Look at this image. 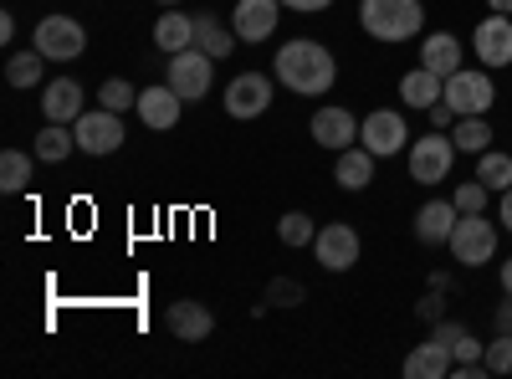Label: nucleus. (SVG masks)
Instances as JSON below:
<instances>
[{"label":"nucleus","instance_id":"36","mask_svg":"<svg viewBox=\"0 0 512 379\" xmlns=\"http://www.w3.org/2000/svg\"><path fill=\"white\" fill-rule=\"evenodd\" d=\"M451 359H456V364H472V359H487V344L477 339V333H472V328H466V333H461V339L451 344Z\"/></svg>","mask_w":512,"mask_h":379},{"label":"nucleus","instance_id":"2","mask_svg":"<svg viewBox=\"0 0 512 379\" xmlns=\"http://www.w3.org/2000/svg\"><path fill=\"white\" fill-rule=\"evenodd\" d=\"M359 26L384 47H400L425 31V6L420 0H359Z\"/></svg>","mask_w":512,"mask_h":379},{"label":"nucleus","instance_id":"28","mask_svg":"<svg viewBox=\"0 0 512 379\" xmlns=\"http://www.w3.org/2000/svg\"><path fill=\"white\" fill-rule=\"evenodd\" d=\"M477 180H482L492 195L512 190V154H502V149H487V154H477Z\"/></svg>","mask_w":512,"mask_h":379},{"label":"nucleus","instance_id":"34","mask_svg":"<svg viewBox=\"0 0 512 379\" xmlns=\"http://www.w3.org/2000/svg\"><path fill=\"white\" fill-rule=\"evenodd\" d=\"M487 369H492V374H512V333H492V344H487Z\"/></svg>","mask_w":512,"mask_h":379},{"label":"nucleus","instance_id":"38","mask_svg":"<svg viewBox=\"0 0 512 379\" xmlns=\"http://www.w3.org/2000/svg\"><path fill=\"white\" fill-rule=\"evenodd\" d=\"M461 333H466V323H456V318H441V323H431V339H441L446 349L461 339Z\"/></svg>","mask_w":512,"mask_h":379},{"label":"nucleus","instance_id":"40","mask_svg":"<svg viewBox=\"0 0 512 379\" xmlns=\"http://www.w3.org/2000/svg\"><path fill=\"white\" fill-rule=\"evenodd\" d=\"M497 221H502V231H512V190L497 195Z\"/></svg>","mask_w":512,"mask_h":379},{"label":"nucleus","instance_id":"41","mask_svg":"<svg viewBox=\"0 0 512 379\" xmlns=\"http://www.w3.org/2000/svg\"><path fill=\"white\" fill-rule=\"evenodd\" d=\"M0 41H6V47L16 41V16H0Z\"/></svg>","mask_w":512,"mask_h":379},{"label":"nucleus","instance_id":"25","mask_svg":"<svg viewBox=\"0 0 512 379\" xmlns=\"http://www.w3.org/2000/svg\"><path fill=\"white\" fill-rule=\"evenodd\" d=\"M77 149V134H72V123H47L36 139H31V154L41 159V164H62L67 154Z\"/></svg>","mask_w":512,"mask_h":379},{"label":"nucleus","instance_id":"11","mask_svg":"<svg viewBox=\"0 0 512 379\" xmlns=\"http://www.w3.org/2000/svg\"><path fill=\"white\" fill-rule=\"evenodd\" d=\"M272 77L267 72H241V77H231L226 82V113L236 118V123H246V118H262L267 108H272Z\"/></svg>","mask_w":512,"mask_h":379},{"label":"nucleus","instance_id":"29","mask_svg":"<svg viewBox=\"0 0 512 379\" xmlns=\"http://www.w3.org/2000/svg\"><path fill=\"white\" fill-rule=\"evenodd\" d=\"M313 236H318V221L308 216V210H287V216L277 221V241H282V246H292V251L313 246Z\"/></svg>","mask_w":512,"mask_h":379},{"label":"nucleus","instance_id":"16","mask_svg":"<svg viewBox=\"0 0 512 379\" xmlns=\"http://www.w3.org/2000/svg\"><path fill=\"white\" fill-rule=\"evenodd\" d=\"M456 221H461L456 200H451V195H431V200L415 210V241H420V246H446L451 231H456Z\"/></svg>","mask_w":512,"mask_h":379},{"label":"nucleus","instance_id":"6","mask_svg":"<svg viewBox=\"0 0 512 379\" xmlns=\"http://www.w3.org/2000/svg\"><path fill=\"white\" fill-rule=\"evenodd\" d=\"M410 123H405V113L400 108H374V113H364V123H359V144L374 154V159H395L400 149H410Z\"/></svg>","mask_w":512,"mask_h":379},{"label":"nucleus","instance_id":"26","mask_svg":"<svg viewBox=\"0 0 512 379\" xmlns=\"http://www.w3.org/2000/svg\"><path fill=\"white\" fill-rule=\"evenodd\" d=\"M492 139H497V134H492V123H487V113H472V118H456V129H451V144H456L461 154H472V159H477V154H487V149H492Z\"/></svg>","mask_w":512,"mask_h":379},{"label":"nucleus","instance_id":"37","mask_svg":"<svg viewBox=\"0 0 512 379\" xmlns=\"http://www.w3.org/2000/svg\"><path fill=\"white\" fill-rule=\"evenodd\" d=\"M425 118H431V129H441V134H451V129H456V118H461V113H456V108H451V103L441 98L436 108H425Z\"/></svg>","mask_w":512,"mask_h":379},{"label":"nucleus","instance_id":"30","mask_svg":"<svg viewBox=\"0 0 512 379\" xmlns=\"http://www.w3.org/2000/svg\"><path fill=\"white\" fill-rule=\"evenodd\" d=\"M26 185H31V154L6 149V154H0V190H6V195H21Z\"/></svg>","mask_w":512,"mask_h":379},{"label":"nucleus","instance_id":"32","mask_svg":"<svg viewBox=\"0 0 512 379\" xmlns=\"http://www.w3.org/2000/svg\"><path fill=\"white\" fill-rule=\"evenodd\" d=\"M451 200H456V210H461V216H477V210H487L492 205V190L472 175V180H461L456 190H451Z\"/></svg>","mask_w":512,"mask_h":379},{"label":"nucleus","instance_id":"1","mask_svg":"<svg viewBox=\"0 0 512 379\" xmlns=\"http://www.w3.org/2000/svg\"><path fill=\"white\" fill-rule=\"evenodd\" d=\"M338 82V57L313 36H292L277 52V88L297 93V98H323Z\"/></svg>","mask_w":512,"mask_h":379},{"label":"nucleus","instance_id":"22","mask_svg":"<svg viewBox=\"0 0 512 379\" xmlns=\"http://www.w3.org/2000/svg\"><path fill=\"white\" fill-rule=\"evenodd\" d=\"M466 52H461V36H451V31H431L420 41V67H431L436 77H451V72H461L466 62H461Z\"/></svg>","mask_w":512,"mask_h":379},{"label":"nucleus","instance_id":"35","mask_svg":"<svg viewBox=\"0 0 512 379\" xmlns=\"http://www.w3.org/2000/svg\"><path fill=\"white\" fill-rule=\"evenodd\" d=\"M441 298H446L441 287H425V298L415 303V318H420V323H441V318H446V303H441Z\"/></svg>","mask_w":512,"mask_h":379},{"label":"nucleus","instance_id":"24","mask_svg":"<svg viewBox=\"0 0 512 379\" xmlns=\"http://www.w3.org/2000/svg\"><path fill=\"white\" fill-rule=\"evenodd\" d=\"M195 47H200L205 57H216V62H221V57L236 52V31H231L216 11H200V16H195Z\"/></svg>","mask_w":512,"mask_h":379},{"label":"nucleus","instance_id":"9","mask_svg":"<svg viewBox=\"0 0 512 379\" xmlns=\"http://www.w3.org/2000/svg\"><path fill=\"white\" fill-rule=\"evenodd\" d=\"M72 134H77V149L82 154H93V159H103V154H118L123 149V113H113V108H88L77 123H72Z\"/></svg>","mask_w":512,"mask_h":379},{"label":"nucleus","instance_id":"7","mask_svg":"<svg viewBox=\"0 0 512 379\" xmlns=\"http://www.w3.org/2000/svg\"><path fill=\"white\" fill-rule=\"evenodd\" d=\"M31 47L47 62H77L82 52H88V31H82V21H72V16H41Z\"/></svg>","mask_w":512,"mask_h":379},{"label":"nucleus","instance_id":"43","mask_svg":"<svg viewBox=\"0 0 512 379\" xmlns=\"http://www.w3.org/2000/svg\"><path fill=\"white\" fill-rule=\"evenodd\" d=\"M487 11H497V16H512V0H487Z\"/></svg>","mask_w":512,"mask_h":379},{"label":"nucleus","instance_id":"27","mask_svg":"<svg viewBox=\"0 0 512 379\" xmlns=\"http://www.w3.org/2000/svg\"><path fill=\"white\" fill-rule=\"evenodd\" d=\"M41 77H47V57H41L36 47L31 52H11L6 57V82H11V88H41Z\"/></svg>","mask_w":512,"mask_h":379},{"label":"nucleus","instance_id":"42","mask_svg":"<svg viewBox=\"0 0 512 379\" xmlns=\"http://www.w3.org/2000/svg\"><path fill=\"white\" fill-rule=\"evenodd\" d=\"M497 282H502V292H512V257L497 267Z\"/></svg>","mask_w":512,"mask_h":379},{"label":"nucleus","instance_id":"13","mask_svg":"<svg viewBox=\"0 0 512 379\" xmlns=\"http://www.w3.org/2000/svg\"><path fill=\"white\" fill-rule=\"evenodd\" d=\"M472 52H477V62L487 67V72H502V67H512V16H487V21H477V31H472Z\"/></svg>","mask_w":512,"mask_h":379},{"label":"nucleus","instance_id":"15","mask_svg":"<svg viewBox=\"0 0 512 379\" xmlns=\"http://www.w3.org/2000/svg\"><path fill=\"white\" fill-rule=\"evenodd\" d=\"M139 123L149 134H164V129H175L180 113H185V98L169 88V82H154V88H139Z\"/></svg>","mask_w":512,"mask_h":379},{"label":"nucleus","instance_id":"44","mask_svg":"<svg viewBox=\"0 0 512 379\" xmlns=\"http://www.w3.org/2000/svg\"><path fill=\"white\" fill-rule=\"evenodd\" d=\"M159 6H180V0H159Z\"/></svg>","mask_w":512,"mask_h":379},{"label":"nucleus","instance_id":"4","mask_svg":"<svg viewBox=\"0 0 512 379\" xmlns=\"http://www.w3.org/2000/svg\"><path fill=\"white\" fill-rule=\"evenodd\" d=\"M456 159H461V149H456V144H451V134H441V129H431L425 139H410V149H405L410 180H415V185H425V190H436L441 180H451Z\"/></svg>","mask_w":512,"mask_h":379},{"label":"nucleus","instance_id":"14","mask_svg":"<svg viewBox=\"0 0 512 379\" xmlns=\"http://www.w3.org/2000/svg\"><path fill=\"white\" fill-rule=\"evenodd\" d=\"M277 21H282V0H236V11H231V31L246 47H262L277 31Z\"/></svg>","mask_w":512,"mask_h":379},{"label":"nucleus","instance_id":"17","mask_svg":"<svg viewBox=\"0 0 512 379\" xmlns=\"http://www.w3.org/2000/svg\"><path fill=\"white\" fill-rule=\"evenodd\" d=\"M41 113H47V123H77L82 113H88L82 82L77 77H52L47 88H41Z\"/></svg>","mask_w":512,"mask_h":379},{"label":"nucleus","instance_id":"23","mask_svg":"<svg viewBox=\"0 0 512 379\" xmlns=\"http://www.w3.org/2000/svg\"><path fill=\"white\" fill-rule=\"evenodd\" d=\"M154 47H159L164 57H175V52L195 47V16H185V11L169 6V11L154 21Z\"/></svg>","mask_w":512,"mask_h":379},{"label":"nucleus","instance_id":"10","mask_svg":"<svg viewBox=\"0 0 512 379\" xmlns=\"http://www.w3.org/2000/svg\"><path fill=\"white\" fill-rule=\"evenodd\" d=\"M313 251H318V267L323 272H349V267H359L364 241H359V231L349 221H328V226H318Z\"/></svg>","mask_w":512,"mask_h":379},{"label":"nucleus","instance_id":"19","mask_svg":"<svg viewBox=\"0 0 512 379\" xmlns=\"http://www.w3.org/2000/svg\"><path fill=\"white\" fill-rule=\"evenodd\" d=\"M451 349L441 344V339H425V344H415L405 359H400V374L405 379H451Z\"/></svg>","mask_w":512,"mask_h":379},{"label":"nucleus","instance_id":"18","mask_svg":"<svg viewBox=\"0 0 512 379\" xmlns=\"http://www.w3.org/2000/svg\"><path fill=\"white\" fill-rule=\"evenodd\" d=\"M164 328L175 333L180 344H200V339H210V333H216V313H210L205 303H195V298H185V303H169Z\"/></svg>","mask_w":512,"mask_h":379},{"label":"nucleus","instance_id":"21","mask_svg":"<svg viewBox=\"0 0 512 379\" xmlns=\"http://www.w3.org/2000/svg\"><path fill=\"white\" fill-rule=\"evenodd\" d=\"M374 154L364 149V144H354V149H344L333 159V180H338V190H349V195H359V190H369L374 185Z\"/></svg>","mask_w":512,"mask_h":379},{"label":"nucleus","instance_id":"8","mask_svg":"<svg viewBox=\"0 0 512 379\" xmlns=\"http://www.w3.org/2000/svg\"><path fill=\"white\" fill-rule=\"evenodd\" d=\"M446 103L461 113V118H472V113H492L497 103V82L487 67H461L446 77Z\"/></svg>","mask_w":512,"mask_h":379},{"label":"nucleus","instance_id":"3","mask_svg":"<svg viewBox=\"0 0 512 379\" xmlns=\"http://www.w3.org/2000/svg\"><path fill=\"white\" fill-rule=\"evenodd\" d=\"M497 241H502V221H492L487 210H477V216L456 221L446 251H451L456 267H487V262H497Z\"/></svg>","mask_w":512,"mask_h":379},{"label":"nucleus","instance_id":"12","mask_svg":"<svg viewBox=\"0 0 512 379\" xmlns=\"http://www.w3.org/2000/svg\"><path fill=\"white\" fill-rule=\"evenodd\" d=\"M308 134H313V144H318V149L344 154V149H354V144H359V118H354L349 108L328 103V108H318V113H313Z\"/></svg>","mask_w":512,"mask_h":379},{"label":"nucleus","instance_id":"33","mask_svg":"<svg viewBox=\"0 0 512 379\" xmlns=\"http://www.w3.org/2000/svg\"><path fill=\"white\" fill-rule=\"evenodd\" d=\"M303 298H308V287L297 282V277H272L267 282V303H277V308H297Z\"/></svg>","mask_w":512,"mask_h":379},{"label":"nucleus","instance_id":"5","mask_svg":"<svg viewBox=\"0 0 512 379\" xmlns=\"http://www.w3.org/2000/svg\"><path fill=\"white\" fill-rule=\"evenodd\" d=\"M164 82L175 88L185 103H200L210 88H216V57H205L200 47H185L164 62Z\"/></svg>","mask_w":512,"mask_h":379},{"label":"nucleus","instance_id":"31","mask_svg":"<svg viewBox=\"0 0 512 379\" xmlns=\"http://www.w3.org/2000/svg\"><path fill=\"white\" fill-rule=\"evenodd\" d=\"M98 108H113V113L139 108V88H134V82H123V77H108L98 88Z\"/></svg>","mask_w":512,"mask_h":379},{"label":"nucleus","instance_id":"39","mask_svg":"<svg viewBox=\"0 0 512 379\" xmlns=\"http://www.w3.org/2000/svg\"><path fill=\"white\" fill-rule=\"evenodd\" d=\"M328 6H333V0H282V11H297V16H318Z\"/></svg>","mask_w":512,"mask_h":379},{"label":"nucleus","instance_id":"20","mask_svg":"<svg viewBox=\"0 0 512 379\" xmlns=\"http://www.w3.org/2000/svg\"><path fill=\"white\" fill-rule=\"evenodd\" d=\"M446 98V77H436L431 67H410L405 77H400V103L405 108H415V113H425V108H436Z\"/></svg>","mask_w":512,"mask_h":379}]
</instances>
